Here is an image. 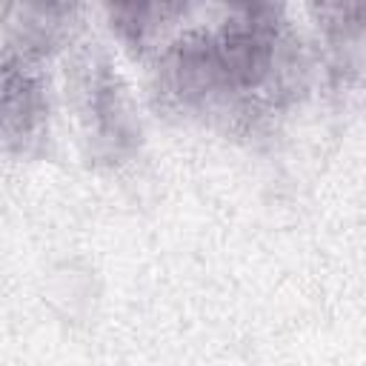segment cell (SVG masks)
<instances>
[{
    "instance_id": "cell-1",
    "label": "cell",
    "mask_w": 366,
    "mask_h": 366,
    "mask_svg": "<svg viewBox=\"0 0 366 366\" xmlns=\"http://www.w3.org/2000/svg\"><path fill=\"white\" fill-rule=\"evenodd\" d=\"M266 9H246L240 20H232L212 37V57L217 80L223 86L249 89L257 86L272 66V20L263 17Z\"/></svg>"
},
{
    "instance_id": "cell-2",
    "label": "cell",
    "mask_w": 366,
    "mask_h": 366,
    "mask_svg": "<svg viewBox=\"0 0 366 366\" xmlns=\"http://www.w3.org/2000/svg\"><path fill=\"white\" fill-rule=\"evenodd\" d=\"M43 117V97L40 86L31 74L23 71L9 54L3 63V134L6 143L11 146L14 140L23 143L26 137L34 134Z\"/></svg>"
}]
</instances>
